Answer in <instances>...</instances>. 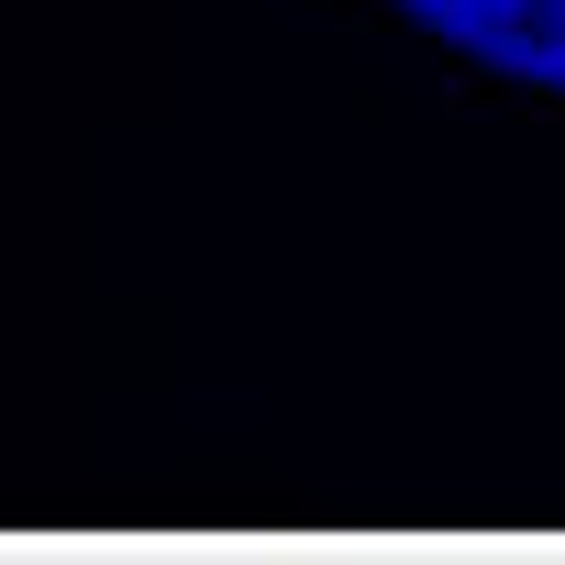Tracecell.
I'll return each instance as SVG.
<instances>
[{
  "instance_id": "cell-1",
  "label": "cell",
  "mask_w": 565,
  "mask_h": 565,
  "mask_svg": "<svg viewBox=\"0 0 565 565\" xmlns=\"http://www.w3.org/2000/svg\"><path fill=\"white\" fill-rule=\"evenodd\" d=\"M399 12H422L444 45H466L510 78L565 89V0H399Z\"/></svg>"
}]
</instances>
